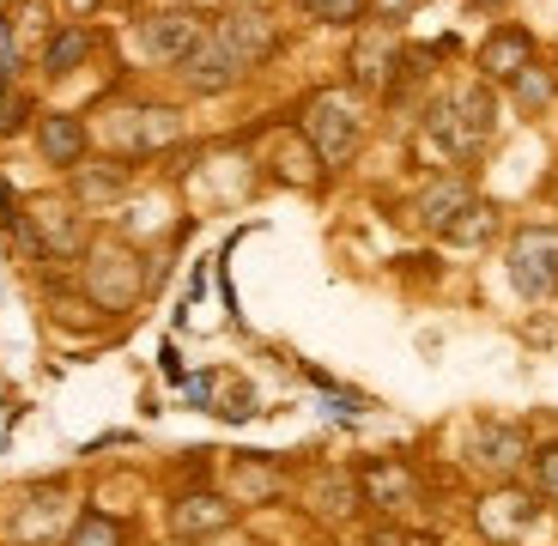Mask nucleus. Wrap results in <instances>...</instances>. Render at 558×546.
Instances as JSON below:
<instances>
[{"label":"nucleus","instance_id":"obj_1","mask_svg":"<svg viewBox=\"0 0 558 546\" xmlns=\"http://www.w3.org/2000/svg\"><path fill=\"white\" fill-rule=\"evenodd\" d=\"M274 49H279V25H274L267 7H231V13L213 19L207 37L182 56L177 80H182V92H195V98H219V92L250 80Z\"/></svg>","mask_w":558,"mask_h":546},{"label":"nucleus","instance_id":"obj_2","mask_svg":"<svg viewBox=\"0 0 558 546\" xmlns=\"http://www.w3.org/2000/svg\"><path fill=\"white\" fill-rule=\"evenodd\" d=\"M492 128H498V104H492V85H461V92H444V98L425 110V153L449 158H474L480 146L492 141Z\"/></svg>","mask_w":558,"mask_h":546},{"label":"nucleus","instance_id":"obj_3","mask_svg":"<svg viewBox=\"0 0 558 546\" xmlns=\"http://www.w3.org/2000/svg\"><path fill=\"white\" fill-rule=\"evenodd\" d=\"M80 292L104 316H128L140 304V292H146V262H140V250L122 238H92L80 255Z\"/></svg>","mask_w":558,"mask_h":546},{"label":"nucleus","instance_id":"obj_4","mask_svg":"<svg viewBox=\"0 0 558 546\" xmlns=\"http://www.w3.org/2000/svg\"><path fill=\"white\" fill-rule=\"evenodd\" d=\"M298 134L310 141V153H316L322 165L340 170L364 146V104H359V92H347V85H322V92H310Z\"/></svg>","mask_w":558,"mask_h":546},{"label":"nucleus","instance_id":"obj_5","mask_svg":"<svg viewBox=\"0 0 558 546\" xmlns=\"http://www.w3.org/2000/svg\"><path fill=\"white\" fill-rule=\"evenodd\" d=\"M98 141L110 146L116 158H153L165 146L182 141V116L170 104H140V98H122L98 116Z\"/></svg>","mask_w":558,"mask_h":546},{"label":"nucleus","instance_id":"obj_6","mask_svg":"<svg viewBox=\"0 0 558 546\" xmlns=\"http://www.w3.org/2000/svg\"><path fill=\"white\" fill-rule=\"evenodd\" d=\"M19 231H25V243L43 255V262H80L85 243H92V225H85V207L68 195H31L25 207H19Z\"/></svg>","mask_w":558,"mask_h":546},{"label":"nucleus","instance_id":"obj_7","mask_svg":"<svg viewBox=\"0 0 558 546\" xmlns=\"http://www.w3.org/2000/svg\"><path fill=\"white\" fill-rule=\"evenodd\" d=\"M510 286H517L529 304H546L558 292V225H522L517 238H510Z\"/></svg>","mask_w":558,"mask_h":546},{"label":"nucleus","instance_id":"obj_8","mask_svg":"<svg viewBox=\"0 0 558 546\" xmlns=\"http://www.w3.org/2000/svg\"><path fill=\"white\" fill-rule=\"evenodd\" d=\"M468 474H480L486 486H510V480L529 468V437L522 425H504V420H480L468 432V449H461Z\"/></svg>","mask_w":558,"mask_h":546},{"label":"nucleus","instance_id":"obj_9","mask_svg":"<svg viewBox=\"0 0 558 546\" xmlns=\"http://www.w3.org/2000/svg\"><path fill=\"white\" fill-rule=\"evenodd\" d=\"M201 37H207V25H201V13H189V7H158V13L134 19V49H140V61H153V68H182V56H189Z\"/></svg>","mask_w":558,"mask_h":546},{"label":"nucleus","instance_id":"obj_10","mask_svg":"<svg viewBox=\"0 0 558 546\" xmlns=\"http://www.w3.org/2000/svg\"><path fill=\"white\" fill-rule=\"evenodd\" d=\"M231 529H238V505L225 492H182L177 505H170V541H182V546L219 541Z\"/></svg>","mask_w":558,"mask_h":546},{"label":"nucleus","instance_id":"obj_11","mask_svg":"<svg viewBox=\"0 0 558 546\" xmlns=\"http://www.w3.org/2000/svg\"><path fill=\"white\" fill-rule=\"evenodd\" d=\"M68 510H73V492L61 486V480L56 486H31L25 498H19V510L7 517V534H13L19 546H43L68 529Z\"/></svg>","mask_w":558,"mask_h":546},{"label":"nucleus","instance_id":"obj_12","mask_svg":"<svg viewBox=\"0 0 558 546\" xmlns=\"http://www.w3.org/2000/svg\"><path fill=\"white\" fill-rule=\"evenodd\" d=\"M395 73H401V37H395V25H364L359 43H352V85L359 92H389Z\"/></svg>","mask_w":558,"mask_h":546},{"label":"nucleus","instance_id":"obj_13","mask_svg":"<svg viewBox=\"0 0 558 546\" xmlns=\"http://www.w3.org/2000/svg\"><path fill=\"white\" fill-rule=\"evenodd\" d=\"M359 498L383 517H407L418 505V480L407 462H364L359 468Z\"/></svg>","mask_w":558,"mask_h":546},{"label":"nucleus","instance_id":"obj_14","mask_svg":"<svg viewBox=\"0 0 558 546\" xmlns=\"http://www.w3.org/2000/svg\"><path fill=\"white\" fill-rule=\"evenodd\" d=\"M468 201H474V182L461 177V170H449V177H437V182H425V189H418L413 219L425 225V231H437V238H444L449 225L468 213Z\"/></svg>","mask_w":558,"mask_h":546},{"label":"nucleus","instance_id":"obj_15","mask_svg":"<svg viewBox=\"0 0 558 546\" xmlns=\"http://www.w3.org/2000/svg\"><path fill=\"white\" fill-rule=\"evenodd\" d=\"M37 153H43V165L73 170L85 153H92V128H85L80 116H68V110L37 116Z\"/></svg>","mask_w":558,"mask_h":546},{"label":"nucleus","instance_id":"obj_16","mask_svg":"<svg viewBox=\"0 0 558 546\" xmlns=\"http://www.w3.org/2000/svg\"><path fill=\"white\" fill-rule=\"evenodd\" d=\"M529 61H534V37L522 25H498L486 43H480V80L486 85H510Z\"/></svg>","mask_w":558,"mask_h":546},{"label":"nucleus","instance_id":"obj_17","mask_svg":"<svg viewBox=\"0 0 558 546\" xmlns=\"http://www.w3.org/2000/svg\"><path fill=\"white\" fill-rule=\"evenodd\" d=\"M128 158H98V165H92V158H80V165H73V201H80V207H110V201H122L128 195Z\"/></svg>","mask_w":558,"mask_h":546},{"label":"nucleus","instance_id":"obj_18","mask_svg":"<svg viewBox=\"0 0 558 546\" xmlns=\"http://www.w3.org/2000/svg\"><path fill=\"white\" fill-rule=\"evenodd\" d=\"M534 492H517V486H492V498L480 505V529L492 534V541H517L522 529L534 522Z\"/></svg>","mask_w":558,"mask_h":546},{"label":"nucleus","instance_id":"obj_19","mask_svg":"<svg viewBox=\"0 0 558 546\" xmlns=\"http://www.w3.org/2000/svg\"><path fill=\"white\" fill-rule=\"evenodd\" d=\"M85 56H92V31H85V25H56V31H49V43L37 49V68L49 73V80H68Z\"/></svg>","mask_w":558,"mask_h":546},{"label":"nucleus","instance_id":"obj_20","mask_svg":"<svg viewBox=\"0 0 558 546\" xmlns=\"http://www.w3.org/2000/svg\"><path fill=\"white\" fill-rule=\"evenodd\" d=\"M279 492H286V480H279L262 456L231 462V505H267V498H279Z\"/></svg>","mask_w":558,"mask_h":546},{"label":"nucleus","instance_id":"obj_21","mask_svg":"<svg viewBox=\"0 0 558 546\" xmlns=\"http://www.w3.org/2000/svg\"><path fill=\"white\" fill-rule=\"evenodd\" d=\"M510 98H517V110L522 116H541V110H553V98H558V73L553 68H541V61H529V68L510 80Z\"/></svg>","mask_w":558,"mask_h":546},{"label":"nucleus","instance_id":"obj_22","mask_svg":"<svg viewBox=\"0 0 558 546\" xmlns=\"http://www.w3.org/2000/svg\"><path fill=\"white\" fill-rule=\"evenodd\" d=\"M492 225H498V213H492V201H468V213H461L456 225L444 231V243H456V250H474V243H486L492 238Z\"/></svg>","mask_w":558,"mask_h":546},{"label":"nucleus","instance_id":"obj_23","mask_svg":"<svg viewBox=\"0 0 558 546\" xmlns=\"http://www.w3.org/2000/svg\"><path fill=\"white\" fill-rule=\"evenodd\" d=\"M68 546H128V534H122V522H116V517L85 510V517L68 529Z\"/></svg>","mask_w":558,"mask_h":546},{"label":"nucleus","instance_id":"obj_24","mask_svg":"<svg viewBox=\"0 0 558 546\" xmlns=\"http://www.w3.org/2000/svg\"><path fill=\"white\" fill-rule=\"evenodd\" d=\"M7 19H13V37H19V49H25V56H31V49H43V43H49V31H56V25H49V13H43V0H25V7H13Z\"/></svg>","mask_w":558,"mask_h":546},{"label":"nucleus","instance_id":"obj_25","mask_svg":"<svg viewBox=\"0 0 558 546\" xmlns=\"http://www.w3.org/2000/svg\"><path fill=\"white\" fill-rule=\"evenodd\" d=\"M529 486H534L541 505H558V444H546L529 456Z\"/></svg>","mask_w":558,"mask_h":546},{"label":"nucleus","instance_id":"obj_26","mask_svg":"<svg viewBox=\"0 0 558 546\" xmlns=\"http://www.w3.org/2000/svg\"><path fill=\"white\" fill-rule=\"evenodd\" d=\"M310 19H322V25H359L364 13H371V0H298Z\"/></svg>","mask_w":558,"mask_h":546},{"label":"nucleus","instance_id":"obj_27","mask_svg":"<svg viewBox=\"0 0 558 546\" xmlns=\"http://www.w3.org/2000/svg\"><path fill=\"white\" fill-rule=\"evenodd\" d=\"M19 68H25V49H19V37H13V19L0 13V92L19 85Z\"/></svg>","mask_w":558,"mask_h":546},{"label":"nucleus","instance_id":"obj_28","mask_svg":"<svg viewBox=\"0 0 558 546\" xmlns=\"http://www.w3.org/2000/svg\"><path fill=\"white\" fill-rule=\"evenodd\" d=\"M371 13H377L383 25H407V19L418 13V0H371Z\"/></svg>","mask_w":558,"mask_h":546},{"label":"nucleus","instance_id":"obj_29","mask_svg":"<svg viewBox=\"0 0 558 546\" xmlns=\"http://www.w3.org/2000/svg\"><path fill=\"white\" fill-rule=\"evenodd\" d=\"M170 7H189V13H207V7H225V0H170Z\"/></svg>","mask_w":558,"mask_h":546},{"label":"nucleus","instance_id":"obj_30","mask_svg":"<svg viewBox=\"0 0 558 546\" xmlns=\"http://www.w3.org/2000/svg\"><path fill=\"white\" fill-rule=\"evenodd\" d=\"M98 7H104V0H68V13H80V19H85V13H98Z\"/></svg>","mask_w":558,"mask_h":546},{"label":"nucleus","instance_id":"obj_31","mask_svg":"<svg viewBox=\"0 0 558 546\" xmlns=\"http://www.w3.org/2000/svg\"><path fill=\"white\" fill-rule=\"evenodd\" d=\"M468 7H474V13H498L504 0H468Z\"/></svg>","mask_w":558,"mask_h":546}]
</instances>
